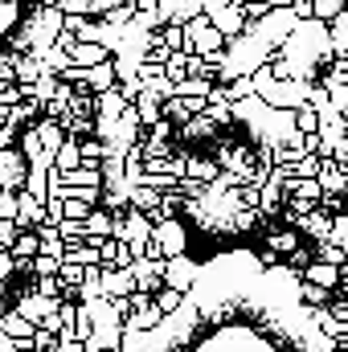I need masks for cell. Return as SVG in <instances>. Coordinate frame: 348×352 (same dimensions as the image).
<instances>
[{"instance_id":"obj_16","label":"cell","mask_w":348,"mask_h":352,"mask_svg":"<svg viewBox=\"0 0 348 352\" xmlns=\"http://www.w3.org/2000/svg\"><path fill=\"white\" fill-rule=\"evenodd\" d=\"M217 164L213 160H205V156H188L184 160V176H193V180H201V184H209V180H217Z\"/></svg>"},{"instance_id":"obj_2","label":"cell","mask_w":348,"mask_h":352,"mask_svg":"<svg viewBox=\"0 0 348 352\" xmlns=\"http://www.w3.org/2000/svg\"><path fill=\"white\" fill-rule=\"evenodd\" d=\"M205 16H209V25H213L221 37H234V33H242V29H246L242 0H234V4H221V8H213V12H205Z\"/></svg>"},{"instance_id":"obj_21","label":"cell","mask_w":348,"mask_h":352,"mask_svg":"<svg viewBox=\"0 0 348 352\" xmlns=\"http://www.w3.org/2000/svg\"><path fill=\"white\" fill-rule=\"evenodd\" d=\"M54 344H58V332H50V328H33V336H29V349L33 352H54Z\"/></svg>"},{"instance_id":"obj_12","label":"cell","mask_w":348,"mask_h":352,"mask_svg":"<svg viewBox=\"0 0 348 352\" xmlns=\"http://www.w3.org/2000/svg\"><path fill=\"white\" fill-rule=\"evenodd\" d=\"M336 291H328V287H320V283H312V278H299V287H295V299L303 303V307H320V303H328Z\"/></svg>"},{"instance_id":"obj_26","label":"cell","mask_w":348,"mask_h":352,"mask_svg":"<svg viewBox=\"0 0 348 352\" xmlns=\"http://www.w3.org/2000/svg\"><path fill=\"white\" fill-rule=\"evenodd\" d=\"M12 144H17V131L8 123H0V148H12Z\"/></svg>"},{"instance_id":"obj_22","label":"cell","mask_w":348,"mask_h":352,"mask_svg":"<svg viewBox=\"0 0 348 352\" xmlns=\"http://www.w3.org/2000/svg\"><path fill=\"white\" fill-rule=\"evenodd\" d=\"M58 234H62V242L83 238V217H62V221H58Z\"/></svg>"},{"instance_id":"obj_24","label":"cell","mask_w":348,"mask_h":352,"mask_svg":"<svg viewBox=\"0 0 348 352\" xmlns=\"http://www.w3.org/2000/svg\"><path fill=\"white\" fill-rule=\"evenodd\" d=\"M12 234H17V221H12V217H0V250H8Z\"/></svg>"},{"instance_id":"obj_20","label":"cell","mask_w":348,"mask_h":352,"mask_svg":"<svg viewBox=\"0 0 348 352\" xmlns=\"http://www.w3.org/2000/svg\"><path fill=\"white\" fill-rule=\"evenodd\" d=\"M152 303H156V307H160V311H164V316H168V311H176V307H180V303H184V291H176V287H160V291H156V299H152Z\"/></svg>"},{"instance_id":"obj_7","label":"cell","mask_w":348,"mask_h":352,"mask_svg":"<svg viewBox=\"0 0 348 352\" xmlns=\"http://www.w3.org/2000/svg\"><path fill=\"white\" fill-rule=\"evenodd\" d=\"M299 274H303V278H312V283H320V287H328V291H340V287H345V266L320 263V258H312Z\"/></svg>"},{"instance_id":"obj_10","label":"cell","mask_w":348,"mask_h":352,"mask_svg":"<svg viewBox=\"0 0 348 352\" xmlns=\"http://www.w3.org/2000/svg\"><path fill=\"white\" fill-rule=\"evenodd\" d=\"M66 54H70V62H74V66H94V62L111 58V50H107V45H98V41H78V37H74V45H70Z\"/></svg>"},{"instance_id":"obj_13","label":"cell","mask_w":348,"mask_h":352,"mask_svg":"<svg viewBox=\"0 0 348 352\" xmlns=\"http://www.w3.org/2000/svg\"><path fill=\"white\" fill-rule=\"evenodd\" d=\"M160 320H164V311H160L156 303H148V307L127 311V316H123V328H140V332H148V328H156Z\"/></svg>"},{"instance_id":"obj_28","label":"cell","mask_w":348,"mask_h":352,"mask_svg":"<svg viewBox=\"0 0 348 352\" xmlns=\"http://www.w3.org/2000/svg\"><path fill=\"white\" fill-rule=\"evenodd\" d=\"M4 115H8V107H4V102H0V123H4Z\"/></svg>"},{"instance_id":"obj_4","label":"cell","mask_w":348,"mask_h":352,"mask_svg":"<svg viewBox=\"0 0 348 352\" xmlns=\"http://www.w3.org/2000/svg\"><path fill=\"white\" fill-rule=\"evenodd\" d=\"M98 287H102V295H107V299H123L127 291H135V283H131V270H127V266H102V270H98Z\"/></svg>"},{"instance_id":"obj_18","label":"cell","mask_w":348,"mask_h":352,"mask_svg":"<svg viewBox=\"0 0 348 352\" xmlns=\"http://www.w3.org/2000/svg\"><path fill=\"white\" fill-rule=\"evenodd\" d=\"M312 258H320V263H332V266H345L348 246H336V242L320 238V242H316V250H312Z\"/></svg>"},{"instance_id":"obj_1","label":"cell","mask_w":348,"mask_h":352,"mask_svg":"<svg viewBox=\"0 0 348 352\" xmlns=\"http://www.w3.org/2000/svg\"><path fill=\"white\" fill-rule=\"evenodd\" d=\"M152 238H156V246H160V254H164V258L184 254V246H188V234H184V226H180L176 217L156 221V226H152Z\"/></svg>"},{"instance_id":"obj_11","label":"cell","mask_w":348,"mask_h":352,"mask_svg":"<svg viewBox=\"0 0 348 352\" xmlns=\"http://www.w3.org/2000/svg\"><path fill=\"white\" fill-rule=\"evenodd\" d=\"M123 107H127V98L119 94V87H107L94 94V115H102V119H115Z\"/></svg>"},{"instance_id":"obj_23","label":"cell","mask_w":348,"mask_h":352,"mask_svg":"<svg viewBox=\"0 0 348 352\" xmlns=\"http://www.w3.org/2000/svg\"><path fill=\"white\" fill-rule=\"evenodd\" d=\"M345 8V0H312V16L316 21H328L332 12H340Z\"/></svg>"},{"instance_id":"obj_19","label":"cell","mask_w":348,"mask_h":352,"mask_svg":"<svg viewBox=\"0 0 348 352\" xmlns=\"http://www.w3.org/2000/svg\"><path fill=\"white\" fill-rule=\"evenodd\" d=\"M266 246H270L274 254H287V250H295V246H299V230H295V226H287V230H274V234L266 238Z\"/></svg>"},{"instance_id":"obj_17","label":"cell","mask_w":348,"mask_h":352,"mask_svg":"<svg viewBox=\"0 0 348 352\" xmlns=\"http://www.w3.org/2000/svg\"><path fill=\"white\" fill-rule=\"evenodd\" d=\"M131 107H135V115H140V123H144V127L160 115V98H156L152 90H140V94L131 98Z\"/></svg>"},{"instance_id":"obj_3","label":"cell","mask_w":348,"mask_h":352,"mask_svg":"<svg viewBox=\"0 0 348 352\" xmlns=\"http://www.w3.org/2000/svg\"><path fill=\"white\" fill-rule=\"evenodd\" d=\"M197 270H201V266L193 263V258H184V254H173V258H164V287L188 291V287H193V278H197Z\"/></svg>"},{"instance_id":"obj_15","label":"cell","mask_w":348,"mask_h":352,"mask_svg":"<svg viewBox=\"0 0 348 352\" xmlns=\"http://www.w3.org/2000/svg\"><path fill=\"white\" fill-rule=\"evenodd\" d=\"M213 131H217V127L209 123V115H205V111H197V115H188V119L180 123V135H184V140H209Z\"/></svg>"},{"instance_id":"obj_9","label":"cell","mask_w":348,"mask_h":352,"mask_svg":"<svg viewBox=\"0 0 348 352\" xmlns=\"http://www.w3.org/2000/svg\"><path fill=\"white\" fill-rule=\"evenodd\" d=\"M316 180H320V188H324V192H345L348 173H345V164H336V160L328 156V160H320V173H316Z\"/></svg>"},{"instance_id":"obj_6","label":"cell","mask_w":348,"mask_h":352,"mask_svg":"<svg viewBox=\"0 0 348 352\" xmlns=\"http://www.w3.org/2000/svg\"><path fill=\"white\" fill-rule=\"evenodd\" d=\"M54 307H58V295H37V291H29V295H21V299H17V307H12V311H21L29 324H41Z\"/></svg>"},{"instance_id":"obj_27","label":"cell","mask_w":348,"mask_h":352,"mask_svg":"<svg viewBox=\"0 0 348 352\" xmlns=\"http://www.w3.org/2000/svg\"><path fill=\"white\" fill-rule=\"evenodd\" d=\"M41 4H45V8H58V4H62V0H41Z\"/></svg>"},{"instance_id":"obj_8","label":"cell","mask_w":348,"mask_h":352,"mask_svg":"<svg viewBox=\"0 0 348 352\" xmlns=\"http://www.w3.org/2000/svg\"><path fill=\"white\" fill-rule=\"evenodd\" d=\"M33 328H37V324H29L21 311H4V307H0V332H4L12 344H29Z\"/></svg>"},{"instance_id":"obj_14","label":"cell","mask_w":348,"mask_h":352,"mask_svg":"<svg viewBox=\"0 0 348 352\" xmlns=\"http://www.w3.org/2000/svg\"><path fill=\"white\" fill-rule=\"evenodd\" d=\"M111 221H115V217L94 205V209H87V217H83V234H87V238H107V234H111Z\"/></svg>"},{"instance_id":"obj_25","label":"cell","mask_w":348,"mask_h":352,"mask_svg":"<svg viewBox=\"0 0 348 352\" xmlns=\"http://www.w3.org/2000/svg\"><path fill=\"white\" fill-rule=\"evenodd\" d=\"M17 274V263H12V254L8 250H0V283H8Z\"/></svg>"},{"instance_id":"obj_5","label":"cell","mask_w":348,"mask_h":352,"mask_svg":"<svg viewBox=\"0 0 348 352\" xmlns=\"http://www.w3.org/2000/svg\"><path fill=\"white\" fill-rule=\"evenodd\" d=\"M25 184V156L17 148H0V188L17 192Z\"/></svg>"}]
</instances>
